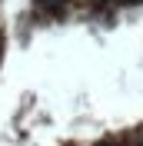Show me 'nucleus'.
<instances>
[{
  "label": "nucleus",
  "mask_w": 143,
  "mask_h": 146,
  "mask_svg": "<svg viewBox=\"0 0 143 146\" xmlns=\"http://www.w3.org/2000/svg\"><path fill=\"white\" fill-rule=\"evenodd\" d=\"M47 3H60V0H47Z\"/></svg>",
  "instance_id": "nucleus-1"
}]
</instances>
